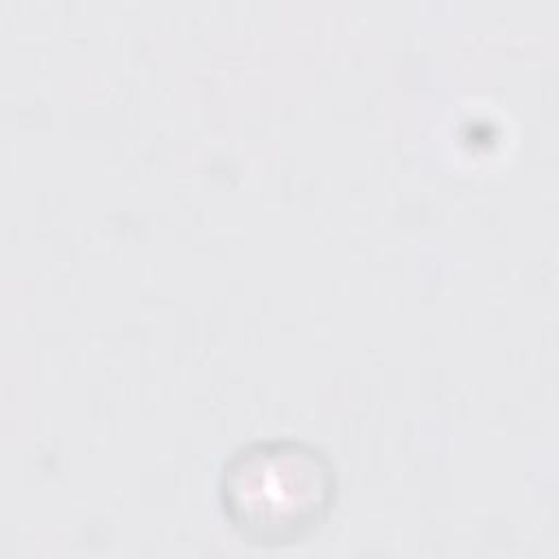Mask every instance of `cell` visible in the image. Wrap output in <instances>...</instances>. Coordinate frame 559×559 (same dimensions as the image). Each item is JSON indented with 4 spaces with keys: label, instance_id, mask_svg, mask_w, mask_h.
I'll use <instances>...</instances> for the list:
<instances>
[{
    "label": "cell",
    "instance_id": "obj_1",
    "mask_svg": "<svg viewBox=\"0 0 559 559\" xmlns=\"http://www.w3.org/2000/svg\"><path fill=\"white\" fill-rule=\"evenodd\" d=\"M338 496L334 463L312 443L280 437L240 445L223 465L218 502L251 546L304 544L328 522Z\"/></svg>",
    "mask_w": 559,
    "mask_h": 559
}]
</instances>
